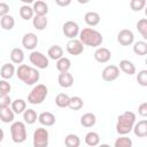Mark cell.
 Listing matches in <instances>:
<instances>
[{
  "instance_id": "1",
  "label": "cell",
  "mask_w": 147,
  "mask_h": 147,
  "mask_svg": "<svg viewBox=\"0 0 147 147\" xmlns=\"http://www.w3.org/2000/svg\"><path fill=\"white\" fill-rule=\"evenodd\" d=\"M15 75L25 85H34L40 79V72L38 71V69L30 67L28 64H20L18 68L16 69Z\"/></svg>"
},
{
  "instance_id": "2",
  "label": "cell",
  "mask_w": 147,
  "mask_h": 147,
  "mask_svg": "<svg viewBox=\"0 0 147 147\" xmlns=\"http://www.w3.org/2000/svg\"><path fill=\"white\" fill-rule=\"evenodd\" d=\"M79 41L83 45L90 46V47H99L101 46L103 41V37L101 32L93 28H84L83 30L79 31Z\"/></svg>"
},
{
  "instance_id": "3",
  "label": "cell",
  "mask_w": 147,
  "mask_h": 147,
  "mask_svg": "<svg viewBox=\"0 0 147 147\" xmlns=\"http://www.w3.org/2000/svg\"><path fill=\"white\" fill-rule=\"evenodd\" d=\"M136 124V114L133 111L126 110L117 117L116 122V131L119 136L129 134Z\"/></svg>"
},
{
  "instance_id": "4",
  "label": "cell",
  "mask_w": 147,
  "mask_h": 147,
  "mask_svg": "<svg viewBox=\"0 0 147 147\" xmlns=\"http://www.w3.org/2000/svg\"><path fill=\"white\" fill-rule=\"evenodd\" d=\"M47 94H48V88L46 87V85L37 84L30 91V93L28 95V102L31 105H40L45 101Z\"/></svg>"
},
{
  "instance_id": "5",
  "label": "cell",
  "mask_w": 147,
  "mask_h": 147,
  "mask_svg": "<svg viewBox=\"0 0 147 147\" xmlns=\"http://www.w3.org/2000/svg\"><path fill=\"white\" fill-rule=\"evenodd\" d=\"M10 136H11V140L15 144L24 142L26 140V138H28L25 123L20 122V121L13 122L11 125H10Z\"/></svg>"
},
{
  "instance_id": "6",
  "label": "cell",
  "mask_w": 147,
  "mask_h": 147,
  "mask_svg": "<svg viewBox=\"0 0 147 147\" xmlns=\"http://www.w3.org/2000/svg\"><path fill=\"white\" fill-rule=\"evenodd\" d=\"M49 133L45 127H38L33 132V147H48Z\"/></svg>"
},
{
  "instance_id": "7",
  "label": "cell",
  "mask_w": 147,
  "mask_h": 147,
  "mask_svg": "<svg viewBox=\"0 0 147 147\" xmlns=\"http://www.w3.org/2000/svg\"><path fill=\"white\" fill-rule=\"evenodd\" d=\"M29 60L31 64L36 67V69H46L49 65L48 57L44 53L38 52V51H32L31 54L29 55Z\"/></svg>"
},
{
  "instance_id": "8",
  "label": "cell",
  "mask_w": 147,
  "mask_h": 147,
  "mask_svg": "<svg viewBox=\"0 0 147 147\" xmlns=\"http://www.w3.org/2000/svg\"><path fill=\"white\" fill-rule=\"evenodd\" d=\"M63 34L69 39H76V37L79 34V25L75 21H67L62 26Z\"/></svg>"
},
{
  "instance_id": "9",
  "label": "cell",
  "mask_w": 147,
  "mask_h": 147,
  "mask_svg": "<svg viewBox=\"0 0 147 147\" xmlns=\"http://www.w3.org/2000/svg\"><path fill=\"white\" fill-rule=\"evenodd\" d=\"M119 76V69L117 65H114V64H109L107 67H105V69L102 70V74H101V77L105 82H114L118 78Z\"/></svg>"
},
{
  "instance_id": "10",
  "label": "cell",
  "mask_w": 147,
  "mask_h": 147,
  "mask_svg": "<svg viewBox=\"0 0 147 147\" xmlns=\"http://www.w3.org/2000/svg\"><path fill=\"white\" fill-rule=\"evenodd\" d=\"M117 41L122 46H130L134 42V34L129 29H123L117 33Z\"/></svg>"
},
{
  "instance_id": "11",
  "label": "cell",
  "mask_w": 147,
  "mask_h": 147,
  "mask_svg": "<svg viewBox=\"0 0 147 147\" xmlns=\"http://www.w3.org/2000/svg\"><path fill=\"white\" fill-rule=\"evenodd\" d=\"M65 49L70 55H80L84 52V45L79 39H70L65 45Z\"/></svg>"
},
{
  "instance_id": "12",
  "label": "cell",
  "mask_w": 147,
  "mask_h": 147,
  "mask_svg": "<svg viewBox=\"0 0 147 147\" xmlns=\"http://www.w3.org/2000/svg\"><path fill=\"white\" fill-rule=\"evenodd\" d=\"M38 37L36 33L33 32H28L23 36L22 38V45L25 49H29V51H33L37 45H38Z\"/></svg>"
},
{
  "instance_id": "13",
  "label": "cell",
  "mask_w": 147,
  "mask_h": 147,
  "mask_svg": "<svg viewBox=\"0 0 147 147\" xmlns=\"http://www.w3.org/2000/svg\"><path fill=\"white\" fill-rule=\"evenodd\" d=\"M94 59L99 63H107L111 59V52L106 47H98L94 52Z\"/></svg>"
},
{
  "instance_id": "14",
  "label": "cell",
  "mask_w": 147,
  "mask_h": 147,
  "mask_svg": "<svg viewBox=\"0 0 147 147\" xmlns=\"http://www.w3.org/2000/svg\"><path fill=\"white\" fill-rule=\"evenodd\" d=\"M38 121L44 126H52L55 124V115L49 111H42L38 115Z\"/></svg>"
},
{
  "instance_id": "15",
  "label": "cell",
  "mask_w": 147,
  "mask_h": 147,
  "mask_svg": "<svg viewBox=\"0 0 147 147\" xmlns=\"http://www.w3.org/2000/svg\"><path fill=\"white\" fill-rule=\"evenodd\" d=\"M57 80H59V85L61 87H64V88H69L74 84V77H72V75L69 71H67V72H60Z\"/></svg>"
},
{
  "instance_id": "16",
  "label": "cell",
  "mask_w": 147,
  "mask_h": 147,
  "mask_svg": "<svg viewBox=\"0 0 147 147\" xmlns=\"http://www.w3.org/2000/svg\"><path fill=\"white\" fill-rule=\"evenodd\" d=\"M132 131H133L134 136H137L138 138H145L147 136V121L141 119L138 123H136Z\"/></svg>"
},
{
  "instance_id": "17",
  "label": "cell",
  "mask_w": 147,
  "mask_h": 147,
  "mask_svg": "<svg viewBox=\"0 0 147 147\" xmlns=\"http://www.w3.org/2000/svg\"><path fill=\"white\" fill-rule=\"evenodd\" d=\"M32 9H33L34 15H37V16H46L47 13H48V5L45 1L38 0V1L33 2Z\"/></svg>"
},
{
  "instance_id": "18",
  "label": "cell",
  "mask_w": 147,
  "mask_h": 147,
  "mask_svg": "<svg viewBox=\"0 0 147 147\" xmlns=\"http://www.w3.org/2000/svg\"><path fill=\"white\" fill-rule=\"evenodd\" d=\"M15 72H16V69L13 63H5L0 69V76L2 77V79H6V80L13 78Z\"/></svg>"
},
{
  "instance_id": "19",
  "label": "cell",
  "mask_w": 147,
  "mask_h": 147,
  "mask_svg": "<svg viewBox=\"0 0 147 147\" xmlns=\"http://www.w3.org/2000/svg\"><path fill=\"white\" fill-rule=\"evenodd\" d=\"M14 117H15V114H14V111L11 110V108L9 106L0 108V121L1 122L6 123V124L7 123H13Z\"/></svg>"
},
{
  "instance_id": "20",
  "label": "cell",
  "mask_w": 147,
  "mask_h": 147,
  "mask_svg": "<svg viewBox=\"0 0 147 147\" xmlns=\"http://www.w3.org/2000/svg\"><path fill=\"white\" fill-rule=\"evenodd\" d=\"M118 69H121L124 74H126L129 76H132L136 74V65L130 60H121Z\"/></svg>"
},
{
  "instance_id": "21",
  "label": "cell",
  "mask_w": 147,
  "mask_h": 147,
  "mask_svg": "<svg viewBox=\"0 0 147 147\" xmlns=\"http://www.w3.org/2000/svg\"><path fill=\"white\" fill-rule=\"evenodd\" d=\"M10 108H11V110L14 111V114H17V115L23 114L24 110L26 109V102H25V100H23V99H16V100L11 101Z\"/></svg>"
},
{
  "instance_id": "22",
  "label": "cell",
  "mask_w": 147,
  "mask_h": 147,
  "mask_svg": "<svg viewBox=\"0 0 147 147\" xmlns=\"http://www.w3.org/2000/svg\"><path fill=\"white\" fill-rule=\"evenodd\" d=\"M85 144L90 147H96L99 144H100V136L94 132V131H90L86 133L85 136Z\"/></svg>"
},
{
  "instance_id": "23",
  "label": "cell",
  "mask_w": 147,
  "mask_h": 147,
  "mask_svg": "<svg viewBox=\"0 0 147 147\" xmlns=\"http://www.w3.org/2000/svg\"><path fill=\"white\" fill-rule=\"evenodd\" d=\"M32 24H33L34 29H37L39 31H42L48 25V20H47L46 16H37V15H34L33 18H32Z\"/></svg>"
},
{
  "instance_id": "24",
  "label": "cell",
  "mask_w": 147,
  "mask_h": 147,
  "mask_svg": "<svg viewBox=\"0 0 147 147\" xmlns=\"http://www.w3.org/2000/svg\"><path fill=\"white\" fill-rule=\"evenodd\" d=\"M9 56H10V60L14 64H21L24 61V52L18 47L13 48Z\"/></svg>"
},
{
  "instance_id": "25",
  "label": "cell",
  "mask_w": 147,
  "mask_h": 147,
  "mask_svg": "<svg viewBox=\"0 0 147 147\" xmlns=\"http://www.w3.org/2000/svg\"><path fill=\"white\" fill-rule=\"evenodd\" d=\"M95 123H96V117L92 113H85L80 117V124L84 127H92L95 125Z\"/></svg>"
},
{
  "instance_id": "26",
  "label": "cell",
  "mask_w": 147,
  "mask_h": 147,
  "mask_svg": "<svg viewBox=\"0 0 147 147\" xmlns=\"http://www.w3.org/2000/svg\"><path fill=\"white\" fill-rule=\"evenodd\" d=\"M85 23L90 26H95L100 23V15L96 11H87L84 16Z\"/></svg>"
},
{
  "instance_id": "27",
  "label": "cell",
  "mask_w": 147,
  "mask_h": 147,
  "mask_svg": "<svg viewBox=\"0 0 147 147\" xmlns=\"http://www.w3.org/2000/svg\"><path fill=\"white\" fill-rule=\"evenodd\" d=\"M47 55H48L49 59L57 61L59 59H61V57L63 56V49H62V47L59 46V45H53V46H51V47L48 48Z\"/></svg>"
},
{
  "instance_id": "28",
  "label": "cell",
  "mask_w": 147,
  "mask_h": 147,
  "mask_svg": "<svg viewBox=\"0 0 147 147\" xmlns=\"http://www.w3.org/2000/svg\"><path fill=\"white\" fill-rule=\"evenodd\" d=\"M23 119H24V123H25V124H30V125H31V124H33V123L37 122L38 115H37V113H36L34 109L28 108V109H25L24 113H23Z\"/></svg>"
},
{
  "instance_id": "29",
  "label": "cell",
  "mask_w": 147,
  "mask_h": 147,
  "mask_svg": "<svg viewBox=\"0 0 147 147\" xmlns=\"http://www.w3.org/2000/svg\"><path fill=\"white\" fill-rule=\"evenodd\" d=\"M20 16H21L24 21L32 20L33 16H34V13H33L32 7H30L29 5H22L21 8H20Z\"/></svg>"
},
{
  "instance_id": "30",
  "label": "cell",
  "mask_w": 147,
  "mask_h": 147,
  "mask_svg": "<svg viewBox=\"0 0 147 147\" xmlns=\"http://www.w3.org/2000/svg\"><path fill=\"white\" fill-rule=\"evenodd\" d=\"M0 25H1V28L3 30L9 31L15 26V20H14V17L11 15L8 14V15H6V16L0 18Z\"/></svg>"
},
{
  "instance_id": "31",
  "label": "cell",
  "mask_w": 147,
  "mask_h": 147,
  "mask_svg": "<svg viewBox=\"0 0 147 147\" xmlns=\"http://www.w3.org/2000/svg\"><path fill=\"white\" fill-rule=\"evenodd\" d=\"M70 68H71V61L68 57L62 56L61 59H59L56 61V69L60 72H67V71H69Z\"/></svg>"
},
{
  "instance_id": "32",
  "label": "cell",
  "mask_w": 147,
  "mask_h": 147,
  "mask_svg": "<svg viewBox=\"0 0 147 147\" xmlns=\"http://www.w3.org/2000/svg\"><path fill=\"white\" fill-rule=\"evenodd\" d=\"M133 52H134V54H137L139 56L146 55L147 54V42L144 40L136 41L133 44Z\"/></svg>"
},
{
  "instance_id": "33",
  "label": "cell",
  "mask_w": 147,
  "mask_h": 147,
  "mask_svg": "<svg viewBox=\"0 0 147 147\" xmlns=\"http://www.w3.org/2000/svg\"><path fill=\"white\" fill-rule=\"evenodd\" d=\"M64 145H65V147H79V145H80V138L77 134L69 133L64 138Z\"/></svg>"
},
{
  "instance_id": "34",
  "label": "cell",
  "mask_w": 147,
  "mask_h": 147,
  "mask_svg": "<svg viewBox=\"0 0 147 147\" xmlns=\"http://www.w3.org/2000/svg\"><path fill=\"white\" fill-rule=\"evenodd\" d=\"M69 101H70V96L65 93H59L55 96V105L60 108H67L69 106Z\"/></svg>"
},
{
  "instance_id": "35",
  "label": "cell",
  "mask_w": 147,
  "mask_h": 147,
  "mask_svg": "<svg viewBox=\"0 0 147 147\" xmlns=\"http://www.w3.org/2000/svg\"><path fill=\"white\" fill-rule=\"evenodd\" d=\"M83 106H84V101H83V99L80 96L75 95V96H71L70 98V101H69V106L68 107L71 110H79V109L83 108Z\"/></svg>"
},
{
  "instance_id": "36",
  "label": "cell",
  "mask_w": 147,
  "mask_h": 147,
  "mask_svg": "<svg viewBox=\"0 0 147 147\" xmlns=\"http://www.w3.org/2000/svg\"><path fill=\"white\" fill-rule=\"evenodd\" d=\"M132 139L127 136H119L114 142V147H132Z\"/></svg>"
},
{
  "instance_id": "37",
  "label": "cell",
  "mask_w": 147,
  "mask_h": 147,
  "mask_svg": "<svg viewBox=\"0 0 147 147\" xmlns=\"http://www.w3.org/2000/svg\"><path fill=\"white\" fill-rule=\"evenodd\" d=\"M137 29L144 39H147V20L141 18L137 22Z\"/></svg>"
},
{
  "instance_id": "38",
  "label": "cell",
  "mask_w": 147,
  "mask_h": 147,
  "mask_svg": "<svg viewBox=\"0 0 147 147\" xmlns=\"http://www.w3.org/2000/svg\"><path fill=\"white\" fill-rule=\"evenodd\" d=\"M137 82L140 86H144L146 87L147 86V70L146 69H142L138 72L137 75Z\"/></svg>"
},
{
  "instance_id": "39",
  "label": "cell",
  "mask_w": 147,
  "mask_h": 147,
  "mask_svg": "<svg viewBox=\"0 0 147 147\" xmlns=\"http://www.w3.org/2000/svg\"><path fill=\"white\" fill-rule=\"evenodd\" d=\"M146 6L145 0H131L130 1V7L133 11H139Z\"/></svg>"
},
{
  "instance_id": "40",
  "label": "cell",
  "mask_w": 147,
  "mask_h": 147,
  "mask_svg": "<svg viewBox=\"0 0 147 147\" xmlns=\"http://www.w3.org/2000/svg\"><path fill=\"white\" fill-rule=\"evenodd\" d=\"M11 85L6 79H0V94H9Z\"/></svg>"
},
{
  "instance_id": "41",
  "label": "cell",
  "mask_w": 147,
  "mask_h": 147,
  "mask_svg": "<svg viewBox=\"0 0 147 147\" xmlns=\"http://www.w3.org/2000/svg\"><path fill=\"white\" fill-rule=\"evenodd\" d=\"M11 103V99L9 94H0V108L8 107Z\"/></svg>"
},
{
  "instance_id": "42",
  "label": "cell",
  "mask_w": 147,
  "mask_h": 147,
  "mask_svg": "<svg viewBox=\"0 0 147 147\" xmlns=\"http://www.w3.org/2000/svg\"><path fill=\"white\" fill-rule=\"evenodd\" d=\"M9 13V6L6 2H0V18L8 15Z\"/></svg>"
},
{
  "instance_id": "43",
  "label": "cell",
  "mask_w": 147,
  "mask_h": 147,
  "mask_svg": "<svg viewBox=\"0 0 147 147\" xmlns=\"http://www.w3.org/2000/svg\"><path fill=\"white\" fill-rule=\"evenodd\" d=\"M138 114L141 117H146L147 116V102H142L139 105L138 107Z\"/></svg>"
},
{
  "instance_id": "44",
  "label": "cell",
  "mask_w": 147,
  "mask_h": 147,
  "mask_svg": "<svg viewBox=\"0 0 147 147\" xmlns=\"http://www.w3.org/2000/svg\"><path fill=\"white\" fill-rule=\"evenodd\" d=\"M55 2H56V5H57V6H61V7H65V6H69V5L71 3V1H70V0H65V1L56 0Z\"/></svg>"
},
{
  "instance_id": "45",
  "label": "cell",
  "mask_w": 147,
  "mask_h": 147,
  "mask_svg": "<svg viewBox=\"0 0 147 147\" xmlns=\"http://www.w3.org/2000/svg\"><path fill=\"white\" fill-rule=\"evenodd\" d=\"M3 137H5V132H3V130L0 127V142L3 140Z\"/></svg>"
},
{
  "instance_id": "46",
  "label": "cell",
  "mask_w": 147,
  "mask_h": 147,
  "mask_svg": "<svg viewBox=\"0 0 147 147\" xmlns=\"http://www.w3.org/2000/svg\"><path fill=\"white\" fill-rule=\"evenodd\" d=\"M96 147H111V146L108 145V144H99Z\"/></svg>"
},
{
  "instance_id": "47",
  "label": "cell",
  "mask_w": 147,
  "mask_h": 147,
  "mask_svg": "<svg viewBox=\"0 0 147 147\" xmlns=\"http://www.w3.org/2000/svg\"><path fill=\"white\" fill-rule=\"evenodd\" d=\"M0 147H1V145H0Z\"/></svg>"
}]
</instances>
